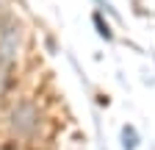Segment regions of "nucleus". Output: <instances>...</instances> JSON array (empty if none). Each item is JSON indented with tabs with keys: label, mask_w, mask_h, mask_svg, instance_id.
Wrapping results in <instances>:
<instances>
[{
	"label": "nucleus",
	"mask_w": 155,
	"mask_h": 150,
	"mask_svg": "<svg viewBox=\"0 0 155 150\" xmlns=\"http://www.w3.org/2000/svg\"><path fill=\"white\" fill-rule=\"evenodd\" d=\"M11 125L19 136H31L33 131L39 128V108L31 103V100H22L17 103L14 111H11Z\"/></svg>",
	"instance_id": "f257e3e1"
}]
</instances>
